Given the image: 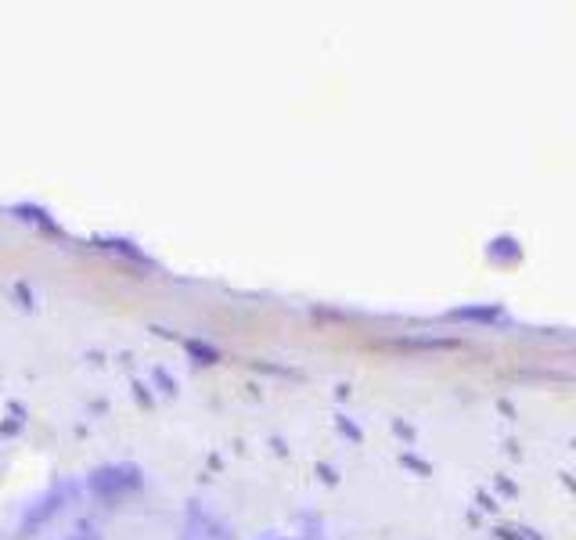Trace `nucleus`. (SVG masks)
I'll list each match as a JSON object with an SVG mask.
<instances>
[{"mask_svg":"<svg viewBox=\"0 0 576 540\" xmlns=\"http://www.w3.org/2000/svg\"><path fill=\"white\" fill-rule=\"evenodd\" d=\"M141 486V469L138 465H105V469H97L87 476V490L97 501H122L127 494Z\"/></svg>","mask_w":576,"mask_h":540,"instance_id":"obj_1","label":"nucleus"},{"mask_svg":"<svg viewBox=\"0 0 576 540\" xmlns=\"http://www.w3.org/2000/svg\"><path fill=\"white\" fill-rule=\"evenodd\" d=\"M69 494H72V486L69 483H61V486H51L47 494L36 501V505H30V512L22 515V526H19V537L26 540V537H33V533H40L47 523L55 519V515L66 508V501H69Z\"/></svg>","mask_w":576,"mask_h":540,"instance_id":"obj_2","label":"nucleus"},{"mask_svg":"<svg viewBox=\"0 0 576 540\" xmlns=\"http://www.w3.org/2000/svg\"><path fill=\"white\" fill-rule=\"evenodd\" d=\"M188 350L195 353V357H205V361H213V357H216V353H213L210 347H199V342H188Z\"/></svg>","mask_w":576,"mask_h":540,"instance_id":"obj_3","label":"nucleus"},{"mask_svg":"<svg viewBox=\"0 0 576 540\" xmlns=\"http://www.w3.org/2000/svg\"><path fill=\"white\" fill-rule=\"evenodd\" d=\"M69 540H102V533H94V530H91V526H80V530H77V533H72Z\"/></svg>","mask_w":576,"mask_h":540,"instance_id":"obj_4","label":"nucleus"}]
</instances>
